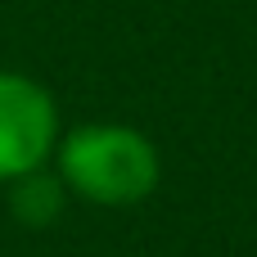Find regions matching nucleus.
<instances>
[{"mask_svg":"<svg viewBox=\"0 0 257 257\" xmlns=\"http://www.w3.org/2000/svg\"><path fill=\"white\" fill-rule=\"evenodd\" d=\"M59 181L90 203H140L158 185V154L149 136L136 126L90 122L63 136L59 145Z\"/></svg>","mask_w":257,"mask_h":257,"instance_id":"nucleus-1","label":"nucleus"},{"mask_svg":"<svg viewBox=\"0 0 257 257\" xmlns=\"http://www.w3.org/2000/svg\"><path fill=\"white\" fill-rule=\"evenodd\" d=\"M59 140V113L50 90L23 72H0V181L41 172Z\"/></svg>","mask_w":257,"mask_h":257,"instance_id":"nucleus-2","label":"nucleus"},{"mask_svg":"<svg viewBox=\"0 0 257 257\" xmlns=\"http://www.w3.org/2000/svg\"><path fill=\"white\" fill-rule=\"evenodd\" d=\"M59 208H63V190H59V181H50V176H41V172L18 176V185H14V212H18L27 226H45V221H54Z\"/></svg>","mask_w":257,"mask_h":257,"instance_id":"nucleus-3","label":"nucleus"}]
</instances>
